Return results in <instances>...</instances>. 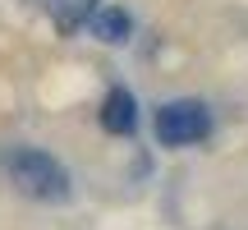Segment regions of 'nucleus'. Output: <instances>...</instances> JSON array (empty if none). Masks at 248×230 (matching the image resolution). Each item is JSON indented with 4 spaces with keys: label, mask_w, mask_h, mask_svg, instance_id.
I'll return each instance as SVG.
<instances>
[{
    "label": "nucleus",
    "mask_w": 248,
    "mask_h": 230,
    "mask_svg": "<svg viewBox=\"0 0 248 230\" xmlns=\"http://www.w3.org/2000/svg\"><path fill=\"white\" fill-rule=\"evenodd\" d=\"M207 133H212V111L193 97L170 101V106L156 111V143H166V148H188Z\"/></svg>",
    "instance_id": "obj_2"
},
{
    "label": "nucleus",
    "mask_w": 248,
    "mask_h": 230,
    "mask_svg": "<svg viewBox=\"0 0 248 230\" xmlns=\"http://www.w3.org/2000/svg\"><path fill=\"white\" fill-rule=\"evenodd\" d=\"M138 124V101H133L129 88H110L106 101H101V129L106 133H133Z\"/></svg>",
    "instance_id": "obj_3"
},
{
    "label": "nucleus",
    "mask_w": 248,
    "mask_h": 230,
    "mask_svg": "<svg viewBox=\"0 0 248 230\" xmlns=\"http://www.w3.org/2000/svg\"><path fill=\"white\" fill-rule=\"evenodd\" d=\"M129 28H133V18L124 14V9H92V33L101 37V42H110V46H120V42H129Z\"/></svg>",
    "instance_id": "obj_5"
},
{
    "label": "nucleus",
    "mask_w": 248,
    "mask_h": 230,
    "mask_svg": "<svg viewBox=\"0 0 248 230\" xmlns=\"http://www.w3.org/2000/svg\"><path fill=\"white\" fill-rule=\"evenodd\" d=\"M92 9H97V0H46V14L60 33H78L92 18Z\"/></svg>",
    "instance_id": "obj_4"
},
{
    "label": "nucleus",
    "mask_w": 248,
    "mask_h": 230,
    "mask_svg": "<svg viewBox=\"0 0 248 230\" xmlns=\"http://www.w3.org/2000/svg\"><path fill=\"white\" fill-rule=\"evenodd\" d=\"M9 184L18 189L23 198H37V203H64L69 198V170L51 157V152H18L9 161Z\"/></svg>",
    "instance_id": "obj_1"
}]
</instances>
